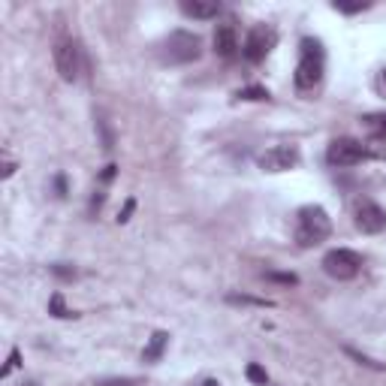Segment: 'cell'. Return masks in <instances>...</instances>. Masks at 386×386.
Instances as JSON below:
<instances>
[{"label": "cell", "instance_id": "e0dca14e", "mask_svg": "<svg viewBox=\"0 0 386 386\" xmlns=\"http://www.w3.org/2000/svg\"><path fill=\"white\" fill-rule=\"evenodd\" d=\"M247 380H251V383H256V386H269V374H265V369H263V365L251 362V365H247Z\"/></svg>", "mask_w": 386, "mask_h": 386}, {"label": "cell", "instance_id": "6da1fadb", "mask_svg": "<svg viewBox=\"0 0 386 386\" xmlns=\"http://www.w3.org/2000/svg\"><path fill=\"white\" fill-rule=\"evenodd\" d=\"M332 233V217L323 206H302L296 211V245L299 247H317Z\"/></svg>", "mask_w": 386, "mask_h": 386}, {"label": "cell", "instance_id": "4316f807", "mask_svg": "<svg viewBox=\"0 0 386 386\" xmlns=\"http://www.w3.org/2000/svg\"><path fill=\"white\" fill-rule=\"evenodd\" d=\"M115 169H118V167H115V163H109V167L103 169V176H100V181H103V185H109V181H112V178H115Z\"/></svg>", "mask_w": 386, "mask_h": 386}, {"label": "cell", "instance_id": "52a82bcc", "mask_svg": "<svg viewBox=\"0 0 386 386\" xmlns=\"http://www.w3.org/2000/svg\"><path fill=\"white\" fill-rule=\"evenodd\" d=\"M275 43H278V33H275V27H265V24H256L251 33H247V40L242 45V54L251 63H260L269 58V52L275 49Z\"/></svg>", "mask_w": 386, "mask_h": 386}, {"label": "cell", "instance_id": "7c38bea8", "mask_svg": "<svg viewBox=\"0 0 386 386\" xmlns=\"http://www.w3.org/2000/svg\"><path fill=\"white\" fill-rule=\"evenodd\" d=\"M167 344H169V335L167 332H154L151 341H148V347L142 350V362H160V356H163V350H167Z\"/></svg>", "mask_w": 386, "mask_h": 386}, {"label": "cell", "instance_id": "ac0fdd59", "mask_svg": "<svg viewBox=\"0 0 386 386\" xmlns=\"http://www.w3.org/2000/svg\"><path fill=\"white\" fill-rule=\"evenodd\" d=\"M229 302H233V305H254V308H272V302H269V299H254V296H238V293H233V296H229Z\"/></svg>", "mask_w": 386, "mask_h": 386}, {"label": "cell", "instance_id": "83f0119b", "mask_svg": "<svg viewBox=\"0 0 386 386\" xmlns=\"http://www.w3.org/2000/svg\"><path fill=\"white\" fill-rule=\"evenodd\" d=\"M378 91H380V94L386 97V67L380 70V76H378Z\"/></svg>", "mask_w": 386, "mask_h": 386}, {"label": "cell", "instance_id": "9a60e30c", "mask_svg": "<svg viewBox=\"0 0 386 386\" xmlns=\"http://www.w3.org/2000/svg\"><path fill=\"white\" fill-rule=\"evenodd\" d=\"M365 157H374V160H386V139L383 136H374V139L365 145Z\"/></svg>", "mask_w": 386, "mask_h": 386}, {"label": "cell", "instance_id": "3957f363", "mask_svg": "<svg viewBox=\"0 0 386 386\" xmlns=\"http://www.w3.org/2000/svg\"><path fill=\"white\" fill-rule=\"evenodd\" d=\"M163 58L169 63H193L202 58V36L193 31H172L163 40Z\"/></svg>", "mask_w": 386, "mask_h": 386}, {"label": "cell", "instance_id": "5bb4252c", "mask_svg": "<svg viewBox=\"0 0 386 386\" xmlns=\"http://www.w3.org/2000/svg\"><path fill=\"white\" fill-rule=\"evenodd\" d=\"M362 121H365V127H369V130H371L374 136H383V139H386V112H378V115H365Z\"/></svg>", "mask_w": 386, "mask_h": 386}, {"label": "cell", "instance_id": "8992f818", "mask_svg": "<svg viewBox=\"0 0 386 386\" xmlns=\"http://www.w3.org/2000/svg\"><path fill=\"white\" fill-rule=\"evenodd\" d=\"M365 157V145L360 139H353V136H341V139H335L332 145L326 148V163L329 167H356V163H362Z\"/></svg>", "mask_w": 386, "mask_h": 386}, {"label": "cell", "instance_id": "2e32d148", "mask_svg": "<svg viewBox=\"0 0 386 386\" xmlns=\"http://www.w3.org/2000/svg\"><path fill=\"white\" fill-rule=\"evenodd\" d=\"M236 97L238 100H251V103H260V100H269V91L260 88V85H251V88H242Z\"/></svg>", "mask_w": 386, "mask_h": 386}, {"label": "cell", "instance_id": "7402d4cb", "mask_svg": "<svg viewBox=\"0 0 386 386\" xmlns=\"http://www.w3.org/2000/svg\"><path fill=\"white\" fill-rule=\"evenodd\" d=\"M97 386H139L136 378H109V380H100Z\"/></svg>", "mask_w": 386, "mask_h": 386}, {"label": "cell", "instance_id": "4fadbf2b", "mask_svg": "<svg viewBox=\"0 0 386 386\" xmlns=\"http://www.w3.org/2000/svg\"><path fill=\"white\" fill-rule=\"evenodd\" d=\"M49 314L58 317V320H70V317H76V311H70L67 305H63V296H61V293H54V296L49 299Z\"/></svg>", "mask_w": 386, "mask_h": 386}, {"label": "cell", "instance_id": "30bf717a", "mask_svg": "<svg viewBox=\"0 0 386 386\" xmlns=\"http://www.w3.org/2000/svg\"><path fill=\"white\" fill-rule=\"evenodd\" d=\"M211 45H215L217 58H224V61L236 58V54H238V27H236V22L217 24L215 36H211Z\"/></svg>", "mask_w": 386, "mask_h": 386}, {"label": "cell", "instance_id": "277c9868", "mask_svg": "<svg viewBox=\"0 0 386 386\" xmlns=\"http://www.w3.org/2000/svg\"><path fill=\"white\" fill-rule=\"evenodd\" d=\"M362 269V256L350 247H335L323 256V272L335 281H353Z\"/></svg>", "mask_w": 386, "mask_h": 386}, {"label": "cell", "instance_id": "d4e9b609", "mask_svg": "<svg viewBox=\"0 0 386 386\" xmlns=\"http://www.w3.org/2000/svg\"><path fill=\"white\" fill-rule=\"evenodd\" d=\"M371 3H353V6H347V3H335L338 13H362V9H369Z\"/></svg>", "mask_w": 386, "mask_h": 386}, {"label": "cell", "instance_id": "f1b7e54d", "mask_svg": "<svg viewBox=\"0 0 386 386\" xmlns=\"http://www.w3.org/2000/svg\"><path fill=\"white\" fill-rule=\"evenodd\" d=\"M202 386H217V380H206V383H202Z\"/></svg>", "mask_w": 386, "mask_h": 386}, {"label": "cell", "instance_id": "8fae6325", "mask_svg": "<svg viewBox=\"0 0 386 386\" xmlns=\"http://www.w3.org/2000/svg\"><path fill=\"white\" fill-rule=\"evenodd\" d=\"M181 13L196 22H208V18L220 15V3L217 0H181Z\"/></svg>", "mask_w": 386, "mask_h": 386}, {"label": "cell", "instance_id": "d6986e66", "mask_svg": "<svg viewBox=\"0 0 386 386\" xmlns=\"http://www.w3.org/2000/svg\"><path fill=\"white\" fill-rule=\"evenodd\" d=\"M347 356H353L360 365H365V369H374V371H386V362H374V360H369V356H362L360 350H353V347H347Z\"/></svg>", "mask_w": 386, "mask_h": 386}, {"label": "cell", "instance_id": "603a6c76", "mask_svg": "<svg viewBox=\"0 0 386 386\" xmlns=\"http://www.w3.org/2000/svg\"><path fill=\"white\" fill-rule=\"evenodd\" d=\"M52 272L58 275V278H63V281H72V278H76V269H67V265H63V263L52 265Z\"/></svg>", "mask_w": 386, "mask_h": 386}, {"label": "cell", "instance_id": "ffe728a7", "mask_svg": "<svg viewBox=\"0 0 386 386\" xmlns=\"http://www.w3.org/2000/svg\"><path fill=\"white\" fill-rule=\"evenodd\" d=\"M265 281H275V284H287V287H296L299 278L293 272H265Z\"/></svg>", "mask_w": 386, "mask_h": 386}, {"label": "cell", "instance_id": "cb8c5ba5", "mask_svg": "<svg viewBox=\"0 0 386 386\" xmlns=\"http://www.w3.org/2000/svg\"><path fill=\"white\" fill-rule=\"evenodd\" d=\"M133 208H136V199H127L124 202V211L118 215V224H127V220H130V215H133Z\"/></svg>", "mask_w": 386, "mask_h": 386}, {"label": "cell", "instance_id": "7a4b0ae2", "mask_svg": "<svg viewBox=\"0 0 386 386\" xmlns=\"http://www.w3.org/2000/svg\"><path fill=\"white\" fill-rule=\"evenodd\" d=\"M323 70H326V52L320 40L305 36L302 40V52H299V63H296V88L299 91H314L323 82Z\"/></svg>", "mask_w": 386, "mask_h": 386}, {"label": "cell", "instance_id": "5b68a950", "mask_svg": "<svg viewBox=\"0 0 386 386\" xmlns=\"http://www.w3.org/2000/svg\"><path fill=\"white\" fill-rule=\"evenodd\" d=\"M54 67H58V76L63 82H76L79 70H82V49L72 36H61L54 43Z\"/></svg>", "mask_w": 386, "mask_h": 386}, {"label": "cell", "instance_id": "ba28073f", "mask_svg": "<svg viewBox=\"0 0 386 386\" xmlns=\"http://www.w3.org/2000/svg\"><path fill=\"white\" fill-rule=\"evenodd\" d=\"M256 167L263 172H290L299 167V148L296 145H272L256 157Z\"/></svg>", "mask_w": 386, "mask_h": 386}, {"label": "cell", "instance_id": "484cf974", "mask_svg": "<svg viewBox=\"0 0 386 386\" xmlns=\"http://www.w3.org/2000/svg\"><path fill=\"white\" fill-rule=\"evenodd\" d=\"M54 193H58V196H67V178L63 176L54 178Z\"/></svg>", "mask_w": 386, "mask_h": 386}, {"label": "cell", "instance_id": "9c48e42d", "mask_svg": "<svg viewBox=\"0 0 386 386\" xmlns=\"http://www.w3.org/2000/svg\"><path fill=\"white\" fill-rule=\"evenodd\" d=\"M356 229L365 236H378L386 229V211L378 206V202H362L356 208Z\"/></svg>", "mask_w": 386, "mask_h": 386}, {"label": "cell", "instance_id": "44dd1931", "mask_svg": "<svg viewBox=\"0 0 386 386\" xmlns=\"http://www.w3.org/2000/svg\"><path fill=\"white\" fill-rule=\"evenodd\" d=\"M18 365H22V353H18L15 347H13V350H9V360H6V365H3V369H0V378H9V374H13V371L18 369Z\"/></svg>", "mask_w": 386, "mask_h": 386}]
</instances>
